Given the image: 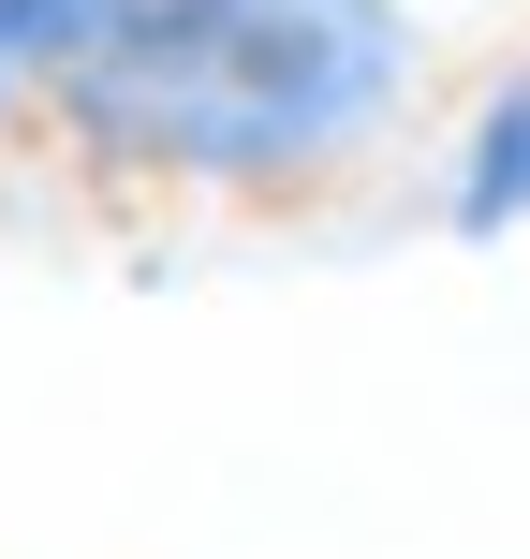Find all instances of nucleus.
I'll use <instances>...</instances> for the list:
<instances>
[{"instance_id": "nucleus-1", "label": "nucleus", "mask_w": 530, "mask_h": 559, "mask_svg": "<svg viewBox=\"0 0 530 559\" xmlns=\"http://www.w3.org/2000/svg\"><path fill=\"white\" fill-rule=\"evenodd\" d=\"M413 118V0H89L45 147L148 192H309Z\"/></svg>"}, {"instance_id": "nucleus-2", "label": "nucleus", "mask_w": 530, "mask_h": 559, "mask_svg": "<svg viewBox=\"0 0 530 559\" xmlns=\"http://www.w3.org/2000/svg\"><path fill=\"white\" fill-rule=\"evenodd\" d=\"M443 222H457V236H516V222H530V59L472 104L457 177H443Z\"/></svg>"}, {"instance_id": "nucleus-3", "label": "nucleus", "mask_w": 530, "mask_h": 559, "mask_svg": "<svg viewBox=\"0 0 530 559\" xmlns=\"http://www.w3.org/2000/svg\"><path fill=\"white\" fill-rule=\"evenodd\" d=\"M74 15L89 0H0V133L45 147V104H59V59H74Z\"/></svg>"}]
</instances>
